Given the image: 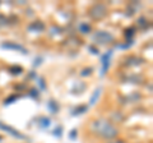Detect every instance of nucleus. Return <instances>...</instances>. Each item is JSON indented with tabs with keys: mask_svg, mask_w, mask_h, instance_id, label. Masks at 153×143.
I'll return each mask as SVG.
<instances>
[{
	"mask_svg": "<svg viewBox=\"0 0 153 143\" xmlns=\"http://www.w3.org/2000/svg\"><path fill=\"white\" fill-rule=\"evenodd\" d=\"M89 16L93 19H101V18L106 16V7L102 5V4H97L89 10Z\"/></svg>",
	"mask_w": 153,
	"mask_h": 143,
	"instance_id": "f03ea898",
	"label": "nucleus"
},
{
	"mask_svg": "<svg viewBox=\"0 0 153 143\" xmlns=\"http://www.w3.org/2000/svg\"><path fill=\"white\" fill-rule=\"evenodd\" d=\"M92 129L93 132H96L97 134H100L101 137L105 138H114L117 134V130L111 125L110 123H107L106 120H97L92 123Z\"/></svg>",
	"mask_w": 153,
	"mask_h": 143,
	"instance_id": "f257e3e1",
	"label": "nucleus"
},
{
	"mask_svg": "<svg viewBox=\"0 0 153 143\" xmlns=\"http://www.w3.org/2000/svg\"><path fill=\"white\" fill-rule=\"evenodd\" d=\"M112 35L111 33H107V32H97L96 35L93 36V40L94 41H97L98 44H106V42H110V41H112Z\"/></svg>",
	"mask_w": 153,
	"mask_h": 143,
	"instance_id": "7ed1b4c3",
	"label": "nucleus"
},
{
	"mask_svg": "<svg viewBox=\"0 0 153 143\" xmlns=\"http://www.w3.org/2000/svg\"><path fill=\"white\" fill-rule=\"evenodd\" d=\"M82 31H83V33H85V32H88L89 31V26H87V25H82Z\"/></svg>",
	"mask_w": 153,
	"mask_h": 143,
	"instance_id": "20e7f679",
	"label": "nucleus"
}]
</instances>
